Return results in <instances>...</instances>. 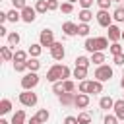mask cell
Returning <instances> with one entry per match:
<instances>
[{"instance_id": "obj_17", "label": "cell", "mask_w": 124, "mask_h": 124, "mask_svg": "<svg viewBox=\"0 0 124 124\" xmlns=\"http://www.w3.org/2000/svg\"><path fill=\"white\" fill-rule=\"evenodd\" d=\"M99 107H101L103 110H110V108L114 107V101H112V97H108V95L101 97V99H99Z\"/></svg>"}, {"instance_id": "obj_46", "label": "cell", "mask_w": 124, "mask_h": 124, "mask_svg": "<svg viewBox=\"0 0 124 124\" xmlns=\"http://www.w3.org/2000/svg\"><path fill=\"white\" fill-rule=\"evenodd\" d=\"M93 2H95V0H79V6L85 8V10H89V8L93 6Z\"/></svg>"}, {"instance_id": "obj_30", "label": "cell", "mask_w": 124, "mask_h": 124, "mask_svg": "<svg viewBox=\"0 0 124 124\" xmlns=\"http://www.w3.org/2000/svg\"><path fill=\"white\" fill-rule=\"evenodd\" d=\"M27 56H29V52H25V50H16V52H14V62H27Z\"/></svg>"}, {"instance_id": "obj_10", "label": "cell", "mask_w": 124, "mask_h": 124, "mask_svg": "<svg viewBox=\"0 0 124 124\" xmlns=\"http://www.w3.org/2000/svg\"><path fill=\"white\" fill-rule=\"evenodd\" d=\"M89 101H91L89 93H78V95H76V103H74V107H78V108H87Z\"/></svg>"}, {"instance_id": "obj_8", "label": "cell", "mask_w": 124, "mask_h": 124, "mask_svg": "<svg viewBox=\"0 0 124 124\" xmlns=\"http://www.w3.org/2000/svg\"><path fill=\"white\" fill-rule=\"evenodd\" d=\"M35 17H37V10H35V8L25 6V8L21 10V21H25V23H33Z\"/></svg>"}, {"instance_id": "obj_11", "label": "cell", "mask_w": 124, "mask_h": 124, "mask_svg": "<svg viewBox=\"0 0 124 124\" xmlns=\"http://www.w3.org/2000/svg\"><path fill=\"white\" fill-rule=\"evenodd\" d=\"M62 31H64L66 37H74V35H78V23H74V21H64V23H62Z\"/></svg>"}, {"instance_id": "obj_37", "label": "cell", "mask_w": 124, "mask_h": 124, "mask_svg": "<svg viewBox=\"0 0 124 124\" xmlns=\"http://www.w3.org/2000/svg\"><path fill=\"white\" fill-rule=\"evenodd\" d=\"M52 91H54L56 95H62V93H64V81H62V79H60V81H54V83H52Z\"/></svg>"}, {"instance_id": "obj_33", "label": "cell", "mask_w": 124, "mask_h": 124, "mask_svg": "<svg viewBox=\"0 0 124 124\" xmlns=\"http://www.w3.org/2000/svg\"><path fill=\"white\" fill-rule=\"evenodd\" d=\"M89 64H91V58H87V56H78L76 58V66H83V68H89Z\"/></svg>"}, {"instance_id": "obj_31", "label": "cell", "mask_w": 124, "mask_h": 124, "mask_svg": "<svg viewBox=\"0 0 124 124\" xmlns=\"http://www.w3.org/2000/svg\"><path fill=\"white\" fill-rule=\"evenodd\" d=\"M89 23H78V35L79 37H87L89 35Z\"/></svg>"}, {"instance_id": "obj_6", "label": "cell", "mask_w": 124, "mask_h": 124, "mask_svg": "<svg viewBox=\"0 0 124 124\" xmlns=\"http://www.w3.org/2000/svg\"><path fill=\"white\" fill-rule=\"evenodd\" d=\"M95 17H97V23H99L101 27L112 25V16L108 14V10H99V12L95 14Z\"/></svg>"}, {"instance_id": "obj_15", "label": "cell", "mask_w": 124, "mask_h": 124, "mask_svg": "<svg viewBox=\"0 0 124 124\" xmlns=\"http://www.w3.org/2000/svg\"><path fill=\"white\" fill-rule=\"evenodd\" d=\"M112 110H114V114H116V118H118V120H124V99L114 101Z\"/></svg>"}, {"instance_id": "obj_36", "label": "cell", "mask_w": 124, "mask_h": 124, "mask_svg": "<svg viewBox=\"0 0 124 124\" xmlns=\"http://www.w3.org/2000/svg\"><path fill=\"white\" fill-rule=\"evenodd\" d=\"M60 10H62V14H72V12H74V4L66 0V2L60 4Z\"/></svg>"}, {"instance_id": "obj_40", "label": "cell", "mask_w": 124, "mask_h": 124, "mask_svg": "<svg viewBox=\"0 0 124 124\" xmlns=\"http://www.w3.org/2000/svg\"><path fill=\"white\" fill-rule=\"evenodd\" d=\"M103 124H118V118H116V114H107V116L103 118Z\"/></svg>"}, {"instance_id": "obj_38", "label": "cell", "mask_w": 124, "mask_h": 124, "mask_svg": "<svg viewBox=\"0 0 124 124\" xmlns=\"http://www.w3.org/2000/svg\"><path fill=\"white\" fill-rule=\"evenodd\" d=\"M64 81V91H68V93H74V89H76V83L72 81V79H62Z\"/></svg>"}, {"instance_id": "obj_13", "label": "cell", "mask_w": 124, "mask_h": 124, "mask_svg": "<svg viewBox=\"0 0 124 124\" xmlns=\"http://www.w3.org/2000/svg\"><path fill=\"white\" fill-rule=\"evenodd\" d=\"M0 54H2V60L4 62H14V52H12V46L10 45L0 46Z\"/></svg>"}, {"instance_id": "obj_16", "label": "cell", "mask_w": 124, "mask_h": 124, "mask_svg": "<svg viewBox=\"0 0 124 124\" xmlns=\"http://www.w3.org/2000/svg\"><path fill=\"white\" fill-rule=\"evenodd\" d=\"M27 52H29V56H33V58H39L41 52H43V45H41V43H31Z\"/></svg>"}, {"instance_id": "obj_18", "label": "cell", "mask_w": 124, "mask_h": 124, "mask_svg": "<svg viewBox=\"0 0 124 124\" xmlns=\"http://www.w3.org/2000/svg\"><path fill=\"white\" fill-rule=\"evenodd\" d=\"M78 17H79V23H89V21L93 19V12H91V10L81 8V12L78 14Z\"/></svg>"}, {"instance_id": "obj_28", "label": "cell", "mask_w": 124, "mask_h": 124, "mask_svg": "<svg viewBox=\"0 0 124 124\" xmlns=\"http://www.w3.org/2000/svg\"><path fill=\"white\" fill-rule=\"evenodd\" d=\"M35 10H37V14H46V12H48L46 0H37V2H35Z\"/></svg>"}, {"instance_id": "obj_43", "label": "cell", "mask_w": 124, "mask_h": 124, "mask_svg": "<svg viewBox=\"0 0 124 124\" xmlns=\"http://www.w3.org/2000/svg\"><path fill=\"white\" fill-rule=\"evenodd\" d=\"M12 4H14V8H16V10H19V12H21V10L27 6V0H12Z\"/></svg>"}, {"instance_id": "obj_22", "label": "cell", "mask_w": 124, "mask_h": 124, "mask_svg": "<svg viewBox=\"0 0 124 124\" xmlns=\"http://www.w3.org/2000/svg\"><path fill=\"white\" fill-rule=\"evenodd\" d=\"M74 78H76L78 81L85 79V78H87V68H83V66H76V68H74Z\"/></svg>"}, {"instance_id": "obj_34", "label": "cell", "mask_w": 124, "mask_h": 124, "mask_svg": "<svg viewBox=\"0 0 124 124\" xmlns=\"http://www.w3.org/2000/svg\"><path fill=\"white\" fill-rule=\"evenodd\" d=\"M78 122H79V124H91V114L85 112V110L79 112V114H78Z\"/></svg>"}, {"instance_id": "obj_41", "label": "cell", "mask_w": 124, "mask_h": 124, "mask_svg": "<svg viewBox=\"0 0 124 124\" xmlns=\"http://www.w3.org/2000/svg\"><path fill=\"white\" fill-rule=\"evenodd\" d=\"M46 4H48V12L60 10V2H58V0H46Z\"/></svg>"}, {"instance_id": "obj_25", "label": "cell", "mask_w": 124, "mask_h": 124, "mask_svg": "<svg viewBox=\"0 0 124 124\" xmlns=\"http://www.w3.org/2000/svg\"><path fill=\"white\" fill-rule=\"evenodd\" d=\"M12 124H25V110H16L12 116Z\"/></svg>"}, {"instance_id": "obj_51", "label": "cell", "mask_w": 124, "mask_h": 124, "mask_svg": "<svg viewBox=\"0 0 124 124\" xmlns=\"http://www.w3.org/2000/svg\"><path fill=\"white\" fill-rule=\"evenodd\" d=\"M0 124H12V122H8L6 118H0Z\"/></svg>"}, {"instance_id": "obj_24", "label": "cell", "mask_w": 124, "mask_h": 124, "mask_svg": "<svg viewBox=\"0 0 124 124\" xmlns=\"http://www.w3.org/2000/svg\"><path fill=\"white\" fill-rule=\"evenodd\" d=\"M83 48H85L87 52H91V54H93V52H97V45H95V37H93V39H91V37H87V39H85V43H83Z\"/></svg>"}, {"instance_id": "obj_35", "label": "cell", "mask_w": 124, "mask_h": 124, "mask_svg": "<svg viewBox=\"0 0 124 124\" xmlns=\"http://www.w3.org/2000/svg\"><path fill=\"white\" fill-rule=\"evenodd\" d=\"M112 19H114V21H120V23L124 21V8H122V6L112 12Z\"/></svg>"}, {"instance_id": "obj_12", "label": "cell", "mask_w": 124, "mask_h": 124, "mask_svg": "<svg viewBox=\"0 0 124 124\" xmlns=\"http://www.w3.org/2000/svg\"><path fill=\"white\" fill-rule=\"evenodd\" d=\"M58 101H60L62 107H70V105L76 103V93H68V91H64L62 95H58Z\"/></svg>"}, {"instance_id": "obj_52", "label": "cell", "mask_w": 124, "mask_h": 124, "mask_svg": "<svg viewBox=\"0 0 124 124\" xmlns=\"http://www.w3.org/2000/svg\"><path fill=\"white\" fill-rule=\"evenodd\" d=\"M120 85H122V89H124V74H122V79H120Z\"/></svg>"}, {"instance_id": "obj_3", "label": "cell", "mask_w": 124, "mask_h": 124, "mask_svg": "<svg viewBox=\"0 0 124 124\" xmlns=\"http://www.w3.org/2000/svg\"><path fill=\"white\" fill-rule=\"evenodd\" d=\"M37 83H39V74L27 70V74L21 78V87L23 89H33V87H37Z\"/></svg>"}, {"instance_id": "obj_4", "label": "cell", "mask_w": 124, "mask_h": 124, "mask_svg": "<svg viewBox=\"0 0 124 124\" xmlns=\"http://www.w3.org/2000/svg\"><path fill=\"white\" fill-rule=\"evenodd\" d=\"M39 43L43 45V46H46V48H50L56 41H54V33L50 31V29H43L41 31V35H39Z\"/></svg>"}, {"instance_id": "obj_29", "label": "cell", "mask_w": 124, "mask_h": 124, "mask_svg": "<svg viewBox=\"0 0 124 124\" xmlns=\"http://www.w3.org/2000/svg\"><path fill=\"white\" fill-rule=\"evenodd\" d=\"M12 110V101L10 99H2L0 101V114H8Z\"/></svg>"}, {"instance_id": "obj_47", "label": "cell", "mask_w": 124, "mask_h": 124, "mask_svg": "<svg viewBox=\"0 0 124 124\" xmlns=\"http://www.w3.org/2000/svg\"><path fill=\"white\" fill-rule=\"evenodd\" d=\"M70 74H72V72H70V68L62 64V79H68V78H70Z\"/></svg>"}, {"instance_id": "obj_2", "label": "cell", "mask_w": 124, "mask_h": 124, "mask_svg": "<svg viewBox=\"0 0 124 124\" xmlns=\"http://www.w3.org/2000/svg\"><path fill=\"white\" fill-rule=\"evenodd\" d=\"M112 68L108 66V64H101V66H97V70H95V79H99V81H110V78H112Z\"/></svg>"}, {"instance_id": "obj_42", "label": "cell", "mask_w": 124, "mask_h": 124, "mask_svg": "<svg viewBox=\"0 0 124 124\" xmlns=\"http://www.w3.org/2000/svg\"><path fill=\"white\" fill-rule=\"evenodd\" d=\"M95 2H97V6H99L101 10H108L110 4H112V0H95Z\"/></svg>"}, {"instance_id": "obj_54", "label": "cell", "mask_w": 124, "mask_h": 124, "mask_svg": "<svg viewBox=\"0 0 124 124\" xmlns=\"http://www.w3.org/2000/svg\"><path fill=\"white\" fill-rule=\"evenodd\" d=\"M122 41H124V31H122Z\"/></svg>"}, {"instance_id": "obj_32", "label": "cell", "mask_w": 124, "mask_h": 124, "mask_svg": "<svg viewBox=\"0 0 124 124\" xmlns=\"http://www.w3.org/2000/svg\"><path fill=\"white\" fill-rule=\"evenodd\" d=\"M108 50H110V54H112V56H116V54H120V52H124V46H122L120 43H110V46H108Z\"/></svg>"}, {"instance_id": "obj_20", "label": "cell", "mask_w": 124, "mask_h": 124, "mask_svg": "<svg viewBox=\"0 0 124 124\" xmlns=\"http://www.w3.org/2000/svg\"><path fill=\"white\" fill-rule=\"evenodd\" d=\"M105 60H107V58H105V52H103V50H97V52H93V54H91V62H93L95 66L105 64Z\"/></svg>"}, {"instance_id": "obj_5", "label": "cell", "mask_w": 124, "mask_h": 124, "mask_svg": "<svg viewBox=\"0 0 124 124\" xmlns=\"http://www.w3.org/2000/svg\"><path fill=\"white\" fill-rule=\"evenodd\" d=\"M46 79H48L50 83L60 81V79H62V64H54V66H50L48 72H46Z\"/></svg>"}, {"instance_id": "obj_21", "label": "cell", "mask_w": 124, "mask_h": 124, "mask_svg": "<svg viewBox=\"0 0 124 124\" xmlns=\"http://www.w3.org/2000/svg\"><path fill=\"white\" fill-rule=\"evenodd\" d=\"M25 66H27V70L29 72H37L39 68H41V62H39V58H27V62H25Z\"/></svg>"}, {"instance_id": "obj_55", "label": "cell", "mask_w": 124, "mask_h": 124, "mask_svg": "<svg viewBox=\"0 0 124 124\" xmlns=\"http://www.w3.org/2000/svg\"><path fill=\"white\" fill-rule=\"evenodd\" d=\"M112 2H122V0H112Z\"/></svg>"}, {"instance_id": "obj_44", "label": "cell", "mask_w": 124, "mask_h": 124, "mask_svg": "<svg viewBox=\"0 0 124 124\" xmlns=\"http://www.w3.org/2000/svg\"><path fill=\"white\" fill-rule=\"evenodd\" d=\"M112 60H114V64H116V66H124V52H120V54L112 56Z\"/></svg>"}, {"instance_id": "obj_23", "label": "cell", "mask_w": 124, "mask_h": 124, "mask_svg": "<svg viewBox=\"0 0 124 124\" xmlns=\"http://www.w3.org/2000/svg\"><path fill=\"white\" fill-rule=\"evenodd\" d=\"M97 50H107L108 48V37H95Z\"/></svg>"}, {"instance_id": "obj_50", "label": "cell", "mask_w": 124, "mask_h": 124, "mask_svg": "<svg viewBox=\"0 0 124 124\" xmlns=\"http://www.w3.org/2000/svg\"><path fill=\"white\" fill-rule=\"evenodd\" d=\"M29 124H41V122H39V118H37V116H31V120H29Z\"/></svg>"}, {"instance_id": "obj_56", "label": "cell", "mask_w": 124, "mask_h": 124, "mask_svg": "<svg viewBox=\"0 0 124 124\" xmlns=\"http://www.w3.org/2000/svg\"><path fill=\"white\" fill-rule=\"evenodd\" d=\"M122 99H124V97H122Z\"/></svg>"}, {"instance_id": "obj_45", "label": "cell", "mask_w": 124, "mask_h": 124, "mask_svg": "<svg viewBox=\"0 0 124 124\" xmlns=\"http://www.w3.org/2000/svg\"><path fill=\"white\" fill-rule=\"evenodd\" d=\"M14 70L16 72H25L27 66H25V62H14Z\"/></svg>"}, {"instance_id": "obj_9", "label": "cell", "mask_w": 124, "mask_h": 124, "mask_svg": "<svg viewBox=\"0 0 124 124\" xmlns=\"http://www.w3.org/2000/svg\"><path fill=\"white\" fill-rule=\"evenodd\" d=\"M107 29H108V31H107V37H108L110 43H118V41L122 39V31H120L118 25H108Z\"/></svg>"}, {"instance_id": "obj_1", "label": "cell", "mask_w": 124, "mask_h": 124, "mask_svg": "<svg viewBox=\"0 0 124 124\" xmlns=\"http://www.w3.org/2000/svg\"><path fill=\"white\" fill-rule=\"evenodd\" d=\"M37 101H39V97H37V93H33V89H23L19 93V103L23 107H35Z\"/></svg>"}, {"instance_id": "obj_7", "label": "cell", "mask_w": 124, "mask_h": 124, "mask_svg": "<svg viewBox=\"0 0 124 124\" xmlns=\"http://www.w3.org/2000/svg\"><path fill=\"white\" fill-rule=\"evenodd\" d=\"M48 50H50L52 60H62V58L66 56V48H64V45H62V43H58V41H56V43H54Z\"/></svg>"}, {"instance_id": "obj_19", "label": "cell", "mask_w": 124, "mask_h": 124, "mask_svg": "<svg viewBox=\"0 0 124 124\" xmlns=\"http://www.w3.org/2000/svg\"><path fill=\"white\" fill-rule=\"evenodd\" d=\"M6 39H8V45H10L12 48H14V46H17V45H19V41H21V37H19V33H17V31L8 33V37H6Z\"/></svg>"}, {"instance_id": "obj_49", "label": "cell", "mask_w": 124, "mask_h": 124, "mask_svg": "<svg viewBox=\"0 0 124 124\" xmlns=\"http://www.w3.org/2000/svg\"><path fill=\"white\" fill-rule=\"evenodd\" d=\"M0 35H2V37H8V29H6L2 23H0Z\"/></svg>"}, {"instance_id": "obj_14", "label": "cell", "mask_w": 124, "mask_h": 124, "mask_svg": "<svg viewBox=\"0 0 124 124\" xmlns=\"http://www.w3.org/2000/svg\"><path fill=\"white\" fill-rule=\"evenodd\" d=\"M87 93L91 95H97V93H103V81H99V79H91L89 81V89H87Z\"/></svg>"}, {"instance_id": "obj_39", "label": "cell", "mask_w": 124, "mask_h": 124, "mask_svg": "<svg viewBox=\"0 0 124 124\" xmlns=\"http://www.w3.org/2000/svg\"><path fill=\"white\" fill-rule=\"evenodd\" d=\"M87 89H89V81H87V79H81V81L78 83V91H79V93H87Z\"/></svg>"}, {"instance_id": "obj_53", "label": "cell", "mask_w": 124, "mask_h": 124, "mask_svg": "<svg viewBox=\"0 0 124 124\" xmlns=\"http://www.w3.org/2000/svg\"><path fill=\"white\" fill-rule=\"evenodd\" d=\"M68 2H72V4H74V2H79V0H68Z\"/></svg>"}, {"instance_id": "obj_26", "label": "cell", "mask_w": 124, "mask_h": 124, "mask_svg": "<svg viewBox=\"0 0 124 124\" xmlns=\"http://www.w3.org/2000/svg\"><path fill=\"white\" fill-rule=\"evenodd\" d=\"M21 19V12L19 10H16V8H12L10 12H8V21H12V23H17Z\"/></svg>"}, {"instance_id": "obj_48", "label": "cell", "mask_w": 124, "mask_h": 124, "mask_svg": "<svg viewBox=\"0 0 124 124\" xmlns=\"http://www.w3.org/2000/svg\"><path fill=\"white\" fill-rule=\"evenodd\" d=\"M64 124H79V122H78V116H66Z\"/></svg>"}, {"instance_id": "obj_27", "label": "cell", "mask_w": 124, "mask_h": 124, "mask_svg": "<svg viewBox=\"0 0 124 124\" xmlns=\"http://www.w3.org/2000/svg\"><path fill=\"white\" fill-rule=\"evenodd\" d=\"M35 116H37V118H39V122H41V124H46V120H48V118H50V112H48V110H46V108H39V110H37V114H35Z\"/></svg>"}]
</instances>
